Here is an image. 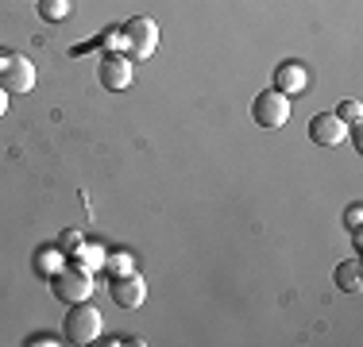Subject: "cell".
<instances>
[{
	"instance_id": "obj_1",
	"label": "cell",
	"mask_w": 363,
	"mask_h": 347,
	"mask_svg": "<svg viewBox=\"0 0 363 347\" xmlns=\"http://www.w3.org/2000/svg\"><path fill=\"white\" fill-rule=\"evenodd\" d=\"M120 42H124V55L132 62H147L159 47V23L147 20V16H132V20L120 28Z\"/></svg>"
},
{
	"instance_id": "obj_2",
	"label": "cell",
	"mask_w": 363,
	"mask_h": 347,
	"mask_svg": "<svg viewBox=\"0 0 363 347\" xmlns=\"http://www.w3.org/2000/svg\"><path fill=\"white\" fill-rule=\"evenodd\" d=\"M62 336L77 347L93 343L101 336V312H97V305H89V297L70 305V312H66V320H62Z\"/></svg>"
},
{
	"instance_id": "obj_3",
	"label": "cell",
	"mask_w": 363,
	"mask_h": 347,
	"mask_svg": "<svg viewBox=\"0 0 363 347\" xmlns=\"http://www.w3.org/2000/svg\"><path fill=\"white\" fill-rule=\"evenodd\" d=\"M50 293H55L58 301H66V305L85 301V297H93V274L82 271V266H58V271L50 274Z\"/></svg>"
},
{
	"instance_id": "obj_4",
	"label": "cell",
	"mask_w": 363,
	"mask_h": 347,
	"mask_svg": "<svg viewBox=\"0 0 363 347\" xmlns=\"http://www.w3.org/2000/svg\"><path fill=\"white\" fill-rule=\"evenodd\" d=\"M0 89L31 93L35 89V62L28 55H0Z\"/></svg>"
},
{
	"instance_id": "obj_5",
	"label": "cell",
	"mask_w": 363,
	"mask_h": 347,
	"mask_svg": "<svg viewBox=\"0 0 363 347\" xmlns=\"http://www.w3.org/2000/svg\"><path fill=\"white\" fill-rule=\"evenodd\" d=\"M132 58L124 55V50H105V55L97 58V81L105 85L108 93H124L128 85H132Z\"/></svg>"
},
{
	"instance_id": "obj_6",
	"label": "cell",
	"mask_w": 363,
	"mask_h": 347,
	"mask_svg": "<svg viewBox=\"0 0 363 347\" xmlns=\"http://www.w3.org/2000/svg\"><path fill=\"white\" fill-rule=\"evenodd\" d=\"M252 120H255L259 127H267V132L282 127L290 120V97H282L279 89H263L252 101Z\"/></svg>"
},
{
	"instance_id": "obj_7",
	"label": "cell",
	"mask_w": 363,
	"mask_h": 347,
	"mask_svg": "<svg viewBox=\"0 0 363 347\" xmlns=\"http://www.w3.org/2000/svg\"><path fill=\"white\" fill-rule=\"evenodd\" d=\"M108 293L120 309H140L147 301V282L135 271H124V274H112L108 278Z\"/></svg>"
},
{
	"instance_id": "obj_8",
	"label": "cell",
	"mask_w": 363,
	"mask_h": 347,
	"mask_svg": "<svg viewBox=\"0 0 363 347\" xmlns=\"http://www.w3.org/2000/svg\"><path fill=\"white\" fill-rule=\"evenodd\" d=\"M344 135H348V124H344L336 112H317V116L309 120V139H313L317 147H340Z\"/></svg>"
},
{
	"instance_id": "obj_9",
	"label": "cell",
	"mask_w": 363,
	"mask_h": 347,
	"mask_svg": "<svg viewBox=\"0 0 363 347\" xmlns=\"http://www.w3.org/2000/svg\"><path fill=\"white\" fill-rule=\"evenodd\" d=\"M306 85H309V74L301 62H282L274 69V89H279L282 97H298V93H306Z\"/></svg>"
},
{
	"instance_id": "obj_10",
	"label": "cell",
	"mask_w": 363,
	"mask_h": 347,
	"mask_svg": "<svg viewBox=\"0 0 363 347\" xmlns=\"http://www.w3.org/2000/svg\"><path fill=\"white\" fill-rule=\"evenodd\" d=\"M333 282L336 285H340V290L344 293H359V258H348V263H340V266H336V271H333Z\"/></svg>"
},
{
	"instance_id": "obj_11",
	"label": "cell",
	"mask_w": 363,
	"mask_h": 347,
	"mask_svg": "<svg viewBox=\"0 0 363 347\" xmlns=\"http://www.w3.org/2000/svg\"><path fill=\"white\" fill-rule=\"evenodd\" d=\"M35 8H39V20L43 23H62L66 16L74 12L70 0H35Z\"/></svg>"
},
{
	"instance_id": "obj_12",
	"label": "cell",
	"mask_w": 363,
	"mask_h": 347,
	"mask_svg": "<svg viewBox=\"0 0 363 347\" xmlns=\"http://www.w3.org/2000/svg\"><path fill=\"white\" fill-rule=\"evenodd\" d=\"M70 258H74V266H82V271H89V266H101V263H105V251H101L97 243H82V247H77Z\"/></svg>"
},
{
	"instance_id": "obj_13",
	"label": "cell",
	"mask_w": 363,
	"mask_h": 347,
	"mask_svg": "<svg viewBox=\"0 0 363 347\" xmlns=\"http://www.w3.org/2000/svg\"><path fill=\"white\" fill-rule=\"evenodd\" d=\"M82 247V236H77V232H62V236H58V255H74V251Z\"/></svg>"
},
{
	"instance_id": "obj_14",
	"label": "cell",
	"mask_w": 363,
	"mask_h": 347,
	"mask_svg": "<svg viewBox=\"0 0 363 347\" xmlns=\"http://www.w3.org/2000/svg\"><path fill=\"white\" fill-rule=\"evenodd\" d=\"M336 116H340L344 124H359V101H344L340 108H336Z\"/></svg>"
},
{
	"instance_id": "obj_15",
	"label": "cell",
	"mask_w": 363,
	"mask_h": 347,
	"mask_svg": "<svg viewBox=\"0 0 363 347\" xmlns=\"http://www.w3.org/2000/svg\"><path fill=\"white\" fill-rule=\"evenodd\" d=\"M105 263L112 266V274H124V271H132V258H128V255H112V258H105Z\"/></svg>"
},
{
	"instance_id": "obj_16",
	"label": "cell",
	"mask_w": 363,
	"mask_h": 347,
	"mask_svg": "<svg viewBox=\"0 0 363 347\" xmlns=\"http://www.w3.org/2000/svg\"><path fill=\"white\" fill-rule=\"evenodd\" d=\"M28 343L31 347H55V343H62V340H58V336H50V332H39V336H31Z\"/></svg>"
},
{
	"instance_id": "obj_17",
	"label": "cell",
	"mask_w": 363,
	"mask_h": 347,
	"mask_svg": "<svg viewBox=\"0 0 363 347\" xmlns=\"http://www.w3.org/2000/svg\"><path fill=\"white\" fill-rule=\"evenodd\" d=\"M359 216H363V208L352 205V208H348V228H352V232H359Z\"/></svg>"
},
{
	"instance_id": "obj_18",
	"label": "cell",
	"mask_w": 363,
	"mask_h": 347,
	"mask_svg": "<svg viewBox=\"0 0 363 347\" xmlns=\"http://www.w3.org/2000/svg\"><path fill=\"white\" fill-rule=\"evenodd\" d=\"M4 112H8V93L0 89V116H4Z\"/></svg>"
}]
</instances>
